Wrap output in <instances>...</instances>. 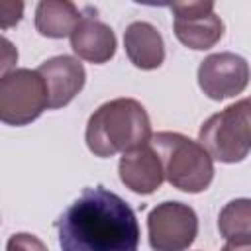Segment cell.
I'll use <instances>...</instances> for the list:
<instances>
[{
    "label": "cell",
    "instance_id": "cell-1",
    "mask_svg": "<svg viewBox=\"0 0 251 251\" xmlns=\"http://www.w3.org/2000/svg\"><path fill=\"white\" fill-rule=\"evenodd\" d=\"M61 251H137L139 224L129 204L116 192L94 186L57 220Z\"/></svg>",
    "mask_w": 251,
    "mask_h": 251
},
{
    "label": "cell",
    "instance_id": "cell-2",
    "mask_svg": "<svg viewBox=\"0 0 251 251\" xmlns=\"http://www.w3.org/2000/svg\"><path fill=\"white\" fill-rule=\"evenodd\" d=\"M151 122L141 102L114 98L104 102L86 124V145L96 157H112L149 143Z\"/></svg>",
    "mask_w": 251,
    "mask_h": 251
},
{
    "label": "cell",
    "instance_id": "cell-3",
    "mask_svg": "<svg viewBox=\"0 0 251 251\" xmlns=\"http://www.w3.org/2000/svg\"><path fill=\"white\" fill-rule=\"evenodd\" d=\"M149 145L161 161L165 178L175 188L198 194L212 184L214 159L198 141L176 131H159L151 135Z\"/></svg>",
    "mask_w": 251,
    "mask_h": 251
},
{
    "label": "cell",
    "instance_id": "cell-4",
    "mask_svg": "<svg viewBox=\"0 0 251 251\" xmlns=\"http://www.w3.org/2000/svg\"><path fill=\"white\" fill-rule=\"evenodd\" d=\"M198 143L220 163L243 161L251 147L249 98H241L210 116L198 131Z\"/></svg>",
    "mask_w": 251,
    "mask_h": 251
},
{
    "label": "cell",
    "instance_id": "cell-5",
    "mask_svg": "<svg viewBox=\"0 0 251 251\" xmlns=\"http://www.w3.org/2000/svg\"><path fill=\"white\" fill-rule=\"evenodd\" d=\"M49 108L47 88L37 71L12 69L0 76V122L27 126Z\"/></svg>",
    "mask_w": 251,
    "mask_h": 251
},
{
    "label": "cell",
    "instance_id": "cell-6",
    "mask_svg": "<svg viewBox=\"0 0 251 251\" xmlns=\"http://www.w3.org/2000/svg\"><path fill=\"white\" fill-rule=\"evenodd\" d=\"M153 251H186L198 235V216L182 202H161L147 216Z\"/></svg>",
    "mask_w": 251,
    "mask_h": 251
},
{
    "label": "cell",
    "instance_id": "cell-7",
    "mask_svg": "<svg viewBox=\"0 0 251 251\" xmlns=\"http://www.w3.org/2000/svg\"><path fill=\"white\" fill-rule=\"evenodd\" d=\"M175 16L173 27L176 39L194 51L214 47L224 35V22L214 12L212 0L196 2H175L171 4Z\"/></svg>",
    "mask_w": 251,
    "mask_h": 251
},
{
    "label": "cell",
    "instance_id": "cell-8",
    "mask_svg": "<svg viewBox=\"0 0 251 251\" xmlns=\"http://www.w3.org/2000/svg\"><path fill=\"white\" fill-rule=\"evenodd\" d=\"M249 82V65L231 51L212 53L198 67V86L212 100H226L245 90Z\"/></svg>",
    "mask_w": 251,
    "mask_h": 251
},
{
    "label": "cell",
    "instance_id": "cell-9",
    "mask_svg": "<svg viewBox=\"0 0 251 251\" xmlns=\"http://www.w3.org/2000/svg\"><path fill=\"white\" fill-rule=\"evenodd\" d=\"M45 82L47 102L51 110L67 106L84 86L86 71L82 63L71 55H57L39 65L35 69Z\"/></svg>",
    "mask_w": 251,
    "mask_h": 251
},
{
    "label": "cell",
    "instance_id": "cell-10",
    "mask_svg": "<svg viewBox=\"0 0 251 251\" xmlns=\"http://www.w3.org/2000/svg\"><path fill=\"white\" fill-rule=\"evenodd\" d=\"M118 171L126 188L135 194H153L165 180L161 161L149 143L122 153Z\"/></svg>",
    "mask_w": 251,
    "mask_h": 251
},
{
    "label": "cell",
    "instance_id": "cell-11",
    "mask_svg": "<svg viewBox=\"0 0 251 251\" xmlns=\"http://www.w3.org/2000/svg\"><path fill=\"white\" fill-rule=\"evenodd\" d=\"M69 37L73 51L88 63H108L116 53V35L112 27L96 16H82Z\"/></svg>",
    "mask_w": 251,
    "mask_h": 251
},
{
    "label": "cell",
    "instance_id": "cell-12",
    "mask_svg": "<svg viewBox=\"0 0 251 251\" xmlns=\"http://www.w3.org/2000/svg\"><path fill=\"white\" fill-rule=\"evenodd\" d=\"M127 59L141 71L159 69L165 61V43L159 29L149 22H131L124 31Z\"/></svg>",
    "mask_w": 251,
    "mask_h": 251
},
{
    "label": "cell",
    "instance_id": "cell-13",
    "mask_svg": "<svg viewBox=\"0 0 251 251\" xmlns=\"http://www.w3.org/2000/svg\"><path fill=\"white\" fill-rule=\"evenodd\" d=\"M82 14L69 0H43L35 8V27L41 35L63 39L73 33Z\"/></svg>",
    "mask_w": 251,
    "mask_h": 251
},
{
    "label": "cell",
    "instance_id": "cell-14",
    "mask_svg": "<svg viewBox=\"0 0 251 251\" xmlns=\"http://www.w3.org/2000/svg\"><path fill=\"white\" fill-rule=\"evenodd\" d=\"M218 229L229 243H251V202L247 198L227 202L220 212Z\"/></svg>",
    "mask_w": 251,
    "mask_h": 251
},
{
    "label": "cell",
    "instance_id": "cell-15",
    "mask_svg": "<svg viewBox=\"0 0 251 251\" xmlns=\"http://www.w3.org/2000/svg\"><path fill=\"white\" fill-rule=\"evenodd\" d=\"M6 251H49L47 245L33 233H14L8 243H6Z\"/></svg>",
    "mask_w": 251,
    "mask_h": 251
},
{
    "label": "cell",
    "instance_id": "cell-16",
    "mask_svg": "<svg viewBox=\"0 0 251 251\" xmlns=\"http://www.w3.org/2000/svg\"><path fill=\"white\" fill-rule=\"evenodd\" d=\"M24 16V2L20 0H0V29H10L20 24Z\"/></svg>",
    "mask_w": 251,
    "mask_h": 251
},
{
    "label": "cell",
    "instance_id": "cell-17",
    "mask_svg": "<svg viewBox=\"0 0 251 251\" xmlns=\"http://www.w3.org/2000/svg\"><path fill=\"white\" fill-rule=\"evenodd\" d=\"M16 63H18V49H16V45L8 37L0 35V73L12 71V67Z\"/></svg>",
    "mask_w": 251,
    "mask_h": 251
},
{
    "label": "cell",
    "instance_id": "cell-18",
    "mask_svg": "<svg viewBox=\"0 0 251 251\" xmlns=\"http://www.w3.org/2000/svg\"><path fill=\"white\" fill-rule=\"evenodd\" d=\"M222 251H251V243H226Z\"/></svg>",
    "mask_w": 251,
    "mask_h": 251
}]
</instances>
